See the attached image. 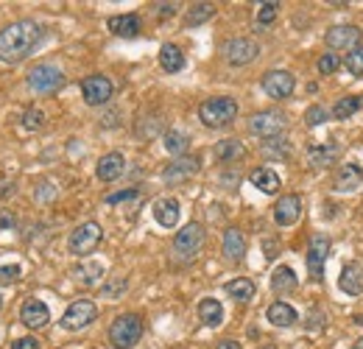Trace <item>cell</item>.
Returning <instances> with one entry per match:
<instances>
[{"label":"cell","mask_w":363,"mask_h":349,"mask_svg":"<svg viewBox=\"0 0 363 349\" xmlns=\"http://www.w3.org/2000/svg\"><path fill=\"white\" fill-rule=\"evenodd\" d=\"M43 26L34 20H17L6 28H0V62L6 65H20L28 59L37 45L43 43Z\"/></svg>","instance_id":"6da1fadb"},{"label":"cell","mask_w":363,"mask_h":349,"mask_svg":"<svg viewBox=\"0 0 363 349\" xmlns=\"http://www.w3.org/2000/svg\"><path fill=\"white\" fill-rule=\"evenodd\" d=\"M199 118L204 126L210 129H224L229 126L235 118H238V101L227 98V95H218V98H210L199 106Z\"/></svg>","instance_id":"7a4b0ae2"},{"label":"cell","mask_w":363,"mask_h":349,"mask_svg":"<svg viewBox=\"0 0 363 349\" xmlns=\"http://www.w3.org/2000/svg\"><path fill=\"white\" fill-rule=\"evenodd\" d=\"M143 338V318L137 313H123L109 327V344L115 349H132Z\"/></svg>","instance_id":"3957f363"},{"label":"cell","mask_w":363,"mask_h":349,"mask_svg":"<svg viewBox=\"0 0 363 349\" xmlns=\"http://www.w3.org/2000/svg\"><path fill=\"white\" fill-rule=\"evenodd\" d=\"M101 238H104L101 223L87 221V223H82V226H76V229L70 232V238H67V249H70V255H76V257H87V255H92V252L98 249Z\"/></svg>","instance_id":"277c9868"},{"label":"cell","mask_w":363,"mask_h":349,"mask_svg":"<svg viewBox=\"0 0 363 349\" xmlns=\"http://www.w3.org/2000/svg\"><path fill=\"white\" fill-rule=\"evenodd\" d=\"M204 240H207L204 226L196 223V221H190L187 226H182L179 232H177V238H174V252H177V257H182V260H193V257L201 252Z\"/></svg>","instance_id":"5b68a950"},{"label":"cell","mask_w":363,"mask_h":349,"mask_svg":"<svg viewBox=\"0 0 363 349\" xmlns=\"http://www.w3.org/2000/svg\"><path fill=\"white\" fill-rule=\"evenodd\" d=\"M98 318V307L90 299H76L73 305H67V310L62 313L59 324L67 330V333H79L84 327H90L92 321Z\"/></svg>","instance_id":"8992f818"},{"label":"cell","mask_w":363,"mask_h":349,"mask_svg":"<svg viewBox=\"0 0 363 349\" xmlns=\"http://www.w3.org/2000/svg\"><path fill=\"white\" fill-rule=\"evenodd\" d=\"M285 126H288L285 115H282V112H274V109L255 112V115L249 118V131H252V134H257V137H263V140H274V137H279V134L285 131Z\"/></svg>","instance_id":"52a82bcc"},{"label":"cell","mask_w":363,"mask_h":349,"mask_svg":"<svg viewBox=\"0 0 363 349\" xmlns=\"http://www.w3.org/2000/svg\"><path fill=\"white\" fill-rule=\"evenodd\" d=\"M65 84V73L53 65H37L28 70V87L40 95H48V92H56V89Z\"/></svg>","instance_id":"ba28073f"},{"label":"cell","mask_w":363,"mask_h":349,"mask_svg":"<svg viewBox=\"0 0 363 349\" xmlns=\"http://www.w3.org/2000/svg\"><path fill=\"white\" fill-rule=\"evenodd\" d=\"M82 95H84V104L87 106H104V104L112 101L115 87H112V82L106 76H87L82 82Z\"/></svg>","instance_id":"9c48e42d"},{"label":"cell","mask_w":363,"mask_h":349,"mask_svg":"<svg viewBox=\"0 0 363 349\" xmlns=\"http://www.w3.org/2000/svg\"><path fill=\"white\" fill-rule=\"evenodd\" d=\"M330 255V238L327 235H313L311 246H308V274L313 282H321L324 277V262Z\"/></svg>","instance_id":"30bf717a"},{"label":"cell","mask_w":363,"mask_h":349,"mask_svg":"<svg viewBox=\"0 0 363 349\" xmlns=\"http://www.w3.org/2000/svg\"><path fill=\"white\" fill-rule=\"evenodd\" d=\"M257 53H260V48H257L255 40H249V37H235V40H229V43L224 45V56H227L229 65H235V67L255 62Z\"/></svg>","instance_id":"8fae6325"},{"label":"cell","mask_w":363,"mask_h":349,"mask_svg":"<svg viewBox=\"0 0 363 349\" xmlns=\"http://www.w3.org/2000/svg\"><path fill=\"white\" fill-rule=\"evenodd\" d=\"M294 87H296V82H294V76L288 73V70H269L266 76H263V92L274 98V101H282V98H291L294 95Z\"/></svg>","instance_id":"7c38bea8"},{"label":"cell","mask_w":363,"mask_h":349,"mask_svg":"<svg viewBox=\"0 0 363 349\" xmlns=\"http://www.w3.org/2000/svg\"><path fill=\"white\" fill-rule=\"evenodd\" d=\"M199 171H201L199 157H179L177 162H171V165L162 171V182H165V184H182V182H187L190 176H196Z\"/></svg>","instance_id":"4fadbf2b"},{"label":"cell","mask_w":363,"mask_h":349,"mask_svg":"<svg viewBox=\"0 0 363 349\" xmlns=\"http://www.w3.org/2000/svg\"><path fill=\"white\" fill-rule=\"evenodd\" d=\"M327 48L330 50H355L361 43V28L355 26H335L327 31Z\"/></svg>","instance_id":"5bb4252c"},{"label":"cell","mask_w":363,"mask_h":349,"mask_svg":"<svg viewBox=\"0 0 363 349\" xmlns=\"http://www.w3.org/2000/svg\"><path fill=\"white\" fill-rule=\"evenodd\" d=\"M302 216V199L296 193H288L282 196L277 204H274V221L277 226H294Z\"/></svg>","instance_id":"9a60e30c"},{"label":"cell","mask_w":363,"mask_h":349,"mask_svg":"<svg viewBox=\"0 0 363 349\" xmlns=\"http://www.w3.org/2000/svg\"><path fill=\"white\" fill-rule=\"evenodd\" d=\"M20 321L28 327V330H43L48 321H50V310L43 299H26L20 307Z\"/></svg>","instance_id":"2e32d148"},{"label":"cell","mask_w":363,"mask_h":349,"mask_svg":"<svg viewBox=\"0 0 363 349\" xmlns=\"http://www.w3.org/2000/svg\"><path fill=\"white\" fill-rule=\"evenodd\" d=\"M151 213H154V221H157L162 229H174V226L179 223L182 207L177 199H157L154 207H151Z\"/></svg>","instance_id":"e0dca14e"},{"label":"cell","mask_w":363,"mask_h":349,"mask_svg":"<svg viewBox=\"0 0 363 349\" xmlns=\"http://www.w3.org/2000/svg\"><path fill=\"white\" fill-rule=\"evenodd\" d=\"M123 171H126V160H123L121 151L104 154V157L98 160V165H95V176H98L101 182H115Z\"/></svg>","instance_id":"ac0fdd59"},{"label":"cell","mask_w":363,"mask_h":349,"mask_svg":"<svg viewBox=\"0 0 363 349\" xmlns=\"http://www.w3.org/2000/svg\"><path fill=\"white\" fill-rule=\"evenodd\" d=\"M338 288L347 294V297H358L363 294V268L358 262H350L344 265L341 277H338Z\"/></svg>","instance_id":"d6986e66"},{"label":"cell","mask_w":363,"mask_h":349,"mask_svg":"<svg viewBox=\"0 0 363 349\" xmlns=\"http://www.w3.org/2000/svg\"><path fill=\"white\" fill-rule=\"evenodd\" d=\"M106 26L115 37H123V40H135L140 34V17L137 14H115V17H109Z\"/></svg>","instance_id":"ffe728a7"},{"label":"cell","mask_w":363,"mask_h":349,"mask_svg":"<svg viewBox=\"0 0 363 349\" xmlns=\"http://www.w3.org/2000/svg\"><path fill=\"white\" fill-rule=\"evenodd\" d=\"M266 318L272 321L274 327H294V324L299 321V313L288 305V302H282V299H279V302H272V305H269Z\"/></svg>","instance_id":"44dd1931"},{"label":"cell","mask_w":363,"mask_h":349,"mask_svg":"<svg viewBox=\"0 0 363 349\" xmlns=\"http://www.w3.org/2000/svg\"><path fill=\"white\" fill-rule=\"evenodd\" d=\"M338 157H341V148H338L335 143L313 145V148L308 151V162H311V168H330L333 162H338Z\"/></svg>","instance_id":"7402d4cb"},{"label":"cell","mask_w":363,"mask_h":349,"mask_svg":"<svg viewBox=\"0 0 363 349\" xmlns=\"http://www.w3.org/2000/svg\"><path fill=\"white\" fill-rule=\"evenodd\" d=\"M363 184V171L358 165H344L338 176H335V182H333V187H335V193H352V190H358Z\"/></svg>","instance_id":"603a6c76"},{"label":"cell","mask_w":363,"mask_h":349,"mask_svg":"<svg viewBox=\"0 0 363 349\" xmlns=\"http://www.w3.org/2000/svg\"><path fill=\"white\" fill-rule=\"evenodd\" d=\"M243 255H246V238H243L240 229L229 226L227 232H224V257L232 262H238V260H243Z\"/></svg>","instance_id":"cb8c5ba5"},{"label":"cell","mask_w":363,"mask_h":349,"mask_svg":"<svg viewBox=\"0 0 363 349\" xmlns=\"http://www.w3.org/2000/svg\"><path fill=\"white\" fill-rule=\"evenodd\" d=\"M296 274H294V268L291 265H277L272 274V291L274 294H291L294 288H296Z\"/></svg>","instance_id":"d4e9b609"},{"label":"cell","mask_w":363,"mask_h":349,"mask_svg":"<svg viewBox=\"0 0 363 349\" xmlns=\"http://www.w3.org/2000/svg\"><path fill=\"white\" fill-rule=\"evenodd\" d=\"M249 182L260 190V193H277L279 190V174L272 171V168H255L252 174H249Z\"/></svg>","instance_id":"484cf974"},{"label":"cell","mask_w":363,"mask_h":349,"mask_svg":"<svg viewBox=\"0 0 363 349\" xmlns=\"http://www.w3.org/2000/svg\"><path fill=\"white\" fill-rule=\"evenodd\" d=\"M160 67L165 73H179L182 67H184V53H182L177 45L165 43L160 48Z\"/></svg>","instance_id":"4316f807"},{"label":"cell","mask_w":363,"mask_h":349,"mask_svg":"<svg viewBox=\"0 0 363 349\" xmlns=\"http://www.w3.org/2000/svg\"><path fill=\"white\" fill-rule=\"evenodd\" d=\"M73 279L82 282L84 288H92V285H98V282L104 279V265L95 260L84 262V265H76V268H73Z\"/></svg>","instance_id":"83f0119b"},{"label":"cell","mask_w":363,"mask_h":349,"mask_svg":"<svg viewBox=\"0 0 363 349\" xmlns=\"http://www.w3.org/2000/svg\"><path fill=\"white\" fill-rule=\"evenodd\" d=\"M224 291H227L235 302H252V297H255V291H257V288H255V282H252V279L238 277V279H229L227 285H224Z\"/></svg>","instance_id":"f1b7e54d"},{"label":"cell","mask_w":363,"mask_h":349,"mask_svg":"<svg viewBox=\"0 0 363 349\" xmlns=\"http://www.w3.org/2000/svg\"><path fill=\"white\" fill-rule=\"evenodd\" d=\"M199 318L207 327H218L224 321V307H221V302L218 299H201L199 302Z\"/></svg>","instance_id":"f546056e"},{"label":"cell","mask_w":363,"mask_h":349,"mask_svg":"<svg viewBox=\"0 0 363 349\" xmlns=\"http://www.w3.org/2000/svg\"><path fill=\"white\" fill-rule=\"evenodd\" d=\"M213 14H216V6H213V3H196V6H190V11L184 14V26H187V28H196V26L207 23Z\"/></svg>","instance_id":"4dcf8cb0"},{"label":"cell","mask_w":363,"mask_h":349,"mask_svg":"<svg viewBox=\"0 0 363 349\" xmlns=\"http://www.w3.org/2000/svg\"><path fill=\"white\" fill-rule=\"evenodd\" d=\"M162 143H165V151H168V154H174V157H182V154L190 148V137H187L184 131H179V129L165 131Z\"/></svg>","instance_id":"1f68e13d"},{"label":"cell","mask_w":363,"mask_h":349,"mask_svg":"<svg viewBox=\"0 0 363 349\" xmlns=\"http://www.w3.org/2000/svg\"><path fill=\"white\" fill-rule=\"evenodd\" d=\"M243 157V143L240 140H221L216 145V160L218 162H235Z\"/></svg>","instance_id":"d6a6232c"},{"label":"cell","mask_w":363,"mask_h":349,"mask_svg":"<svg viewBox=\"0 0 363 349\" xmlns=\"http://www.w3.org/2000/svg\"><path fill=\"white\" fill-rule=\"evenodd\" d=\"M363 106V101L358 95H350V98H341L335 106H333V118L335 121H347V118H352L358 109Z\"/></svg>","instance_id":"836d02e7"},{"label":"cell","mask_w":363,"mask_h":349,"mask_svg":"<svg viewBox=\"0 0 363 349\" xmlns=\"http://www.w3.org/2000/svg\"><path fill=\"white\" fill-rule=\"evenodd\" d=\"M43 126H45V112H43L40 106H31V109H26V115H23V129L40 131Z\"/></svg>","instance_id":"e575fe53"},{"label":"cell","mask_w":363,"mask_h":349,"mask_svg":"<svg viewBox=\"0 0 363 349\" xmlns=\"http://www.w3.org/2000/svg\"><path fill=\"white\" fill-rule=\"evenodd\" d=\"M126 288H129V279H126V277H112L109 282H104V297L121 299V297L126 294Z\"/></svg>","instance_id":"d590c367"},{"label":"cell","mask_w":363,"mask_h":349,"mask_svg":"<svg viewBox=\"0 0 363 349\" xmlns=\"http://www.w3.org/2000/svg\"><path fill=\"white\" fill-rule=\"evenodd\" d=\"M20 277H23V268H20L17 262H6V265H0V288H3V285H14Z\"/></svg>","instance_id":"8d00e7d4"},{"label":"cell","mask_w":363,"mask_h":349,"mask_svg":"<svg viewBox=\"0 0 363 349\" xmlns=\"http://www.w3.org/2000/svg\"><path fill=\"white\" fill-rule=\"evenodd\" d=\"M347 70L352 73V76H363V45H358L355 50H350L347 53Z\"/></svg>","instance_id":"74e56055"},{"label":"cell","mask_w":363,"mask_h":349,"mask_svg":"<svg viewBox=\"0 0 363 349\" xmlns=\"http://www.w3.org/2000/svg\"><path fill=\"white\" fill-rule=\"evenodd\" d=\"M277 9H279V3H260V11H257V26H272L274 20H277Z\"/></svg>","instance_id":"f35d334b"},{"label":"cell","mask_w":363,"mask_h":349,"mask_svg":"<svg viewBox=\"0 0 363 349\" xmlns=\"http://www.w3.org/2000/svg\"><path fill=\"white\" fill-rule=\"evenodd\" d=\"M327 121V109L324 106H311L308 112H305V123L308 126H321Z\"/></svg>","instance_id":"ab89813d"},{"label":"cell","mask_w":363,"mask_h":349,"mask_svg":"<svg viewBox=\"0 0 363 349\" xmlns=\"http://www.w3.org/2000/svg\"><path fill=\"white\" fill-rule=\"evenodd\" d=\"M335 70H338V56H335V53H324V56L318 59V73L330 76V73H335Z\"/></svg>","instance_id":"60d3db41"},{"label":"cell","mask_w":363,"mask_h":349,"mask_svg":"<svg viewBox=\"0 0 363 349\" xmlns=\"http://www.w3.org/2000/svg\"><path fill=\"white\" fill-rule=\"evenodd\" d=\"M140 193H137L135 187H129V190H121V193H112V196H106V204H121V201H132L137 199Z\"/></svg>","instance_id":"b9f144b4"},{"label":"cell","mask_w":363,"mask_h":349,"mask_svg":"<svg viewBox=\"0 0 363 349\" xmlns=\"http://www.w3.org/2000/svg\"><path fill=\"white\" fill-rule=\"evenodd\" d=\"M11 349H40V341L34 336H23V338L11 341Z\"/></svg>","instance_id":"7bdbcfd3"},{"label":"cell","mask_w":363,"mask_h":349,"mask_svg":"<svg viewBox=\"0 0 363 349\" xmlns=\"http://www.w3.org/2000/svg\"><path fill=\"white\" fill-rule=\"evenodd\" d=\"M177 6H179V3H157V17H160V20L174 17V14H177Z\"/></svg>","instance_id":"ee69618b"},{"label":"cell","mask_w":363,"mask_h":349,"mask_svg":"<svg viewBox=\"0 0 363 349\" xmlns=\"http://www.w3.org/2000/svg\"><path fill=\"white\" fill-rule=\"evenodd\" d=\"M14 193H17L14 182H6V179H0V199H9V196H14Z\"/></svg>","instance_id":"f6af8a7d"},{"label":"cell","mask_w":363,"mask_h":349,"mask_svg":"<svg viewBox=\"0 0 363 349\" xmlns=\"http://www.w3.org/2000/svg\"><path fill=\"white\" fill-rule=\"evenodd\" d=\"M218 349H243V347H240L238 341H232V338H224V341L218 344Z\"/></svg>","instance_id":"bcb514c9"},{"label":"cell","mask_w":363,"mask_h":349,"mask_svg":"<svg viewBox=\"0 0 363 349\" xmlns=\"http://www.w3.org/2000/svg\"><path fill=\"white\" fill-rule=\"evenodd\" d=\"M9 226H14V218L11 216H3L0 218V229H9Z\"/></svg>","instance_id":"7dc6e473"},{"label":"cell","mask_w":363,"mask_h":349,"mask_svg":"<svg viewBox=\"0 0 363 349\" xmlns=\"http://www.w3.org/2000/svg\"><path fill=\"white\" fill-rule=\"evenodd\" d=\"M260 349H277V347H274V344H263Z\"/></svg>","instance_id":"c3c4849f"},{"label":"cell","mask_w":363,"mask_h":349,"mask_svg":"<svg viewBox=\"0 0 363 349\" xmlns=\"http://www.w3.org/2000/svg\"><path fill=\"white\" fill-rule=\"evenodd\" d=\"M352 349H363V338H361V341H358V344H355Z\"/></svg>","instance_id":"681fc988"},{"label":"cell","mask_w":363,"mask_h":349,"mask_svg":"<svg viewBox=\"0 0 363 349\" xmlns=\"http://www.w3.org/2000/svg\"><path fill=\"white\" fill-rule=\"evenodd\" d=\"M0 307H3V297H0Z\"/></svg>","instance_id":"f907efd6"}]
</instances>
